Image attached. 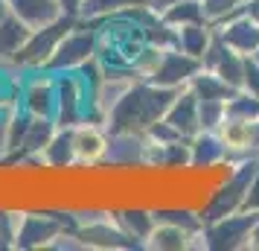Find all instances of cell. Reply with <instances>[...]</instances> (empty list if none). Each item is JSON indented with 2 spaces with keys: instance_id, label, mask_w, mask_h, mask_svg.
Returning <instances> with one entry per match:
<instances>
[{
  "instance_id": "1",
  "label": "cell",
  "mask_w": 259,
  "mask_h": 251,
  "mask_svg": "<svg viewBox=\"0 0 259 251\" xmlns=\"http://www.w3.org/2000/svg\"><path fill=\"white\" fill-rule=\"evenodd\" d=\"M94 53H96V32H91V29H70V32L59 41V47L50 56L44 70L47 73L76 70V67H82L88 59H94Z\"/></svg>"
},
{
  "instance_id": "2",
  "label": "cell",
  "mask_w": 259,
  "mask_h": 251,
  "mask_svg": "<svg viewBox=\"0 0 259 251\" xmlns=\"http://www.w3.org/2000/svg\"><path fill=\"white\" fill-rule=\"evenodd\" d=\"M84 108H88V99H84L82 79L79 76H59L56 79V123L61 129L79 126V120L84 117Z\"/></svg>"
},
{
  "instance_id": "3",
  "label": "cell",
  "mask_w": 259,
  "mask_h": 251,
  "mask_svg": "<svg viewBox=\"0 0 259 251\" xmlns=\"http://www.w3.org/2000/svg\"><path fill=\"white\" fill-rule=\"evenodd\" d=\"M201 67H204L201 59H192V56H187V53H181L178 47L166 50L163 61H160L157 70L149 76V82L160 85V88H184Z\"/></svg>"
},
{
  "instance_id": "4",
  "label": "cell",
  "mask_w": 259,
  "mask_h": 251,
  "mask_svg": "<svg viewBox=\"0 0 259 251\" xmlns=\"http://www.w3.org/2000/svg\"><path fill=\"white\" fill-rule=\"evenodd\" d=\"M61 231H64V225H61L59 216H53V213H24L21 225H18L15 245H18V248H38V245H50Z\"/></svg>"
},
{
  "instance_id": "5",
  "label": "cell",
  "mask_w": 259,
  "mask_h": 251,
  "mask_svg": "<svg viewBox=\"0 0 259 251\" xmlns=\"http://www.w3.org/2000/svg\"><path fill=\"white\" fill-rule=\"evenodd\" d=\"M219 29V35L227 47L233 50V53H242V56H253L259 50V24H253L250 18H230L227 24H215Z\"/></svg>"
},
{
  "instance_id": "6",
  "label": "cell",
  "mask_w": 259,
  "mask_h": 251,
  "mask_svg": "<svg viewBox=\"0 0 259 251\" xmlns=\"http://www.w3.org/2000/svg\"><path fill=\"white\" fill-rule=\"evenodd\" d=\"M198 105L201 99L192 91H189L187 85L178 91V96L172 99V105L166 111V120L175 126L178 132L184 134V137H195L201 132V120H198Z\"/></svg>"
},
{
  "instance_id": "7",
  "label": "cell",
  "mask_w": 259,
  "mask_h": 251,
  "mask_svg": "<svg viewBox=\"0 0 259 251\" xmlns=\"http://www.w3.org/2000/svg\"><path fill=\"white\" fill-rule=\"evenodd\" d=\"M73 146H76V161L96 167L108 152V137L96 123H84V126H73Z\"/></svg>"
},
{
  "instance_id": "8",
  "label": "cell",
  "mask_w": 259,
  "mask_h": 251,
  "mask_svg": "<svg viewBox=\"0 0 259 251\" xmlns=\"http://www.w3.org/2000/svg\"><path fill=\"white\" fill-rule=\"evenodd\" d=\"M9 9L32 29H41V26L53 24L64 15L59 0H9Z\"/></svg>"
},
{
  "instance_id": "9",
  "label": "cell",
  "mask_w": 259,
  "mask_h": 251,
  "mask_svg": "<svg viewBox=\"0 0 259 251\" xmlns=\"http://www.w3.org/2000/svg\"><path fill=\"white\" fill-rule=\"evenodd\" d=\"M24 108L32 117H56V79H32L24 91Z\"/></svg>"
},
{
  "instance_id": "10",
  "label": "cell",
  "mask_w": 259,
  "mask_h": 251,
  "mask_svg": "<svg viewBox=\"0 0 259 251\" xmlns=\"http://www.w3.org/2000/svg\"><path fill=\"white\" fill-rule=\"evenodd\" d=\"M189 152H192V164L189 167L207 169L227 158V146L222 144V137L215 132H198L195 137H189Z\"/></svg>"
},
{
  "instance_id": "11",
  "label": "cell",
  "mask_w": 259,
  "mask_h": 251,
  "mask_svg": "<svg viewBox=\"0 0 259 251\" xmlns=\"http://www.w3.org/2000/svg\"><path fill=\"white\" fill-rule=\"evenodd\" d=\"M114 219L119 222V228L134 239H149V234L154 231L157 219H154L152 207H143V204H125V207H117L114 210Z\"/></svg>"
},
{
  "instance_id": "12",
  "label": "cell",
  "mask_w": 259,
  "mask_h": 251,
  "mask_svg": "<svg viewBox=\"0 0 259 251\" xmlns=\"http://www.w3.org/2000/svg\"><path fill=\"white\" fill-rule=\"evenodd\" d=\"M41 158H44V164H47L53 172H59V169H70L73 161H76V146H73V129H61L53 134V140H50L44 149H41Z\"/></svg>"
},
{
  "instance_id": "13",
  "label": "cell",
  "mask_w": 259,
  "mask_h": 251,
  "mask_svg": "<svg viewBox=\"0 0 259 251\" xmlns=\"http://www.w3.org/2000/svg\"><path fill=\"white\" fill-rule=\"evenodd\" d=\"M32 35V26H26L18 15H9L0 21V61H12V56Z\"/></svg>"
},
{
  "instance_id": "14",
  "label": "cell",
  "mask_w": 259,
  "mask_h": 251,
  "mask_svg": "<svg viewBox=\"0 0 259 251\" xmlns=\"http://www.w3.org/2000/svg\"><path fill=\"white\" fill-rule=\"evenodd\" d=\"M212 32L215 29H207V24H187V26H178V50L187 53L192 59H201L207 47L212 41Z\"/></svg>"
},
{
  "instance_id": "15",
  "label": "cell",
  "mask_w": 259,
  "mask_h": 251,
  "mask_svg": "<svg viewBox=\"0 0 259 251\" xmlns=\"http://www.w3.org/2000/svg\"><path fill=\"white\" fill-rule=\"evenodd\" d=\"M56 132H59L56 117H32L29 129H26L24 144H21V155H38V152L53 140V134Z\"/></svg>"
},
{
  "instance_id": "16",
  "label": "cell",
  "mask_w": 259,
  "mask_h": 251,
  "mask_svg": "<svg viewBox=\"0 0 259 251\" xmlns=\"http://www.w3.org/2000/svg\"><path fill=\"white\" fill-rule=\"evenodd\" d=\"M189 231L172 225V222H157L154 231L149 234L146 245L149 248H163V251H178V248H189Z\"/></svg>"
},
{
  "instance_id": "17",
  "label": "cell",
  "mask_w": 259,
  "mask_h": 251,
  "mask_svg": "<svg viewBox=\"0 0 259 251\" xmlns=\"http://www.w3.org/2000/svg\"><path fill=\"white\" fill-rule=\"evenodd\" d=\"M163 24L172 26H187V24H207L204 9H201V0H175L163 15H160Z\"/></svg>"
},
{
  "instance_id": "18",
  "label": "cell",
  "mask_w": 259,
  "mask_h": 251,
  "mask_svg": "<svg viewBox=\"0 0 259 251\" xmlns=\"http://www.w3.org/2000/svg\"><path fill=\"white\" fill-rule=\"evenodd\" d=\"M201 9L207 24H224L245 12V0H201Z\"/></svg>"
},
{
  "instance_id": "19",
  "label": "cell",
  "mask_w": 259,
  "mask_h": 251,
  "mask_svg": "<svg viewBox=\"0 0 259 251\" xmlns=\"http://www.w3.org/2000/svg\"><path fill=\"white\" fill-rule=\"evenodd\" d=\"M245 59V88L242 91H247V94L259 96V64L253 56H242Z\"/></svg>"
},
{
  "instance_id": "20",
  "label": "cell",
  "mask_w": 259,
  "mask_h": 251,
  "mask_svg": "<svg viewBox=\"0 0 259 251\" xmlns=\"http://www.w3.org/2000/svg\"><path fill=\"white\" fill-rule=\"evenodd\" d=\"M242 210H253V213H259V169H256V175H253V181H250V187H247V193H245Z\"/></svg>"
},
{
  "instance_id": "21",
  "label": "cell",
  "mask_w": 259,
  "mask_h": 251,
  "mask_svg": "<svg viewBox=\"0 0 259 251\" xmlns=\"http://www.w3.org/2000/svg\"><path fill=\"white\" fill-rule=\"evenodd\" d=\"M82 3H84V0H59L61 12L73 15V18H79V12H82Z\"/></svg>"
},
{
  "instance_id": "22",
  "label": "cell",
  "mask_w": 259,
  "mask_h": 251,
  "mask_svg": "<svg viewBox=\"0 0 259 251\" xmlns=\"http://www.w3.org/2000/svg\"><path fill=\"white\" fill-rule=\"evenodd\" d=\"M245 15L253 24H259V0H245Z\"/></svg>"
},
{
  "instance_id": "23",
  "label": "cell",
  "mask_w": 259,
  "mask_h": 251,
  "mask_svg": "<svg viewBox=\"0 0 259 251\" xmlns=\"http://www.w3.org/2000/svg\"><path fill=\"white\" fill-rule=\"evenodd\" d=\"M247 248H259V219L250 228V237H247Z\"/></svg>"
},
{
  "instance_id": "24",
  "label": "cell",
  "mask_w": 259,
  "mask_h": 251,
  "mask_svg": "<svg viewBox=\"0 0 259 251\" xmlns=\"http://www.w3.org/2000/svg\"><path fill=\"white\" fill-rule=\"evenodd\" d=\"M12 15V9H9V0H0V21L3 18H9Z\"/></svg>"
},
{
  "instance_id": "25",
  "label": "cell",
  "mask_w": 259,
  "mask_h": 251,
  "mask_svg": "<svg viewBox=\"0 0 259 251\" xmlns=\"http://www.w3.org/2000/svg\"><path fill=\"white\" fill-rule=\"evenodd\" d=\"M253 59H256V64H259V50H256V53H253Z\"/></svg>"
}]
</instances>
